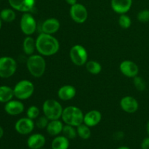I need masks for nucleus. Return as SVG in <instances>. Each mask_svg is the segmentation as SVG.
<instances>
[{
  "label": "nucleus",
  "instance_id": "nucleus-29",
  "mask_svg": "<svg viewBox=\"0 0 149 149\" xmlns=\"http://www.w3.org/2000/svg\"><path fill=\"white\" fill-rule=\"evenodd\" d=\"M39 114H40V110H39V108L36 106H30V107L27 109V111H26L27 117L32 119V120L39 117Z\"/></svg>",
  "mask_w": 149,
  "mask_h": 149
},
{
  "label": "nucleus",
  "instance_id": "nucleus-22",
  "mask_svg": "<svg viewBox=\"0 0 149 149\" xmlns=\"http://www.w3.org/2000/svg\"><path fill=\"white\" fill-rule=\"evenodd\" d=\"M23 49L25 53L28 55H33L36 47V40L33 39L31 36H28L25 38L23 42Z\"/></svg>",
  "mask_w": 149,
  "mask_h": 149
},
{
  "label": "nucleus",
  "instance_id": "nucleus-15",
  "mask_svg": "<svg viewBox=\"0 0 149 149\" xmlns=\"http://www.w3.org/2000/svg\"><path fill=\"white\" fill-rule=\"evenodd\" d=\"M4 111L6 113L11 116H17L20 114L24 111V105L19 100H11L5 103Z\"/></svg>",
  "mask_w": 149,
  "mask_h": 149
},
{
  "label": "nucleus",
  "instance_id": "nucleus-19",
  "mask_svg": "<svg viewBox=\"0 0 149 149\" xmlns=\"http://www.w3.org/2000/svg\"><path fill=\"white\" fill-rule=\"evenodd\" d=\"M77 93L75 87L71 85H63L58 90V95L61 100H70L74 98Z\"/></svg>",
  "mask_w": 149,
  "mask_h": 149
},
{
  "label": "nucleus",
  "instance_id": "nucleus-6",
  "mask_svg": "<svg viewBox=\"0 0 149 149\" xmlns=\"http://www.w3.org/2000/svg\"><path fill=\"white\" fill-rule=\"evenodd\" d=\"M17 70V63L11 57L0 58V77L7 79L14 75Z\"/></svg>",
  "mask_w": 149,
  "mask_h": 149
},
{
  "label": "nucleus",
  "instance_id": "nucleus-3",
  "mask_svg": "<svg viewBox=\"0 0 149 149\" xmlns=\"http://www.w3.org/2000/svg\"><path fill=\"white\" fill-rule=\"evenodd\" d=\"M26 65L30 74L36 78L43 76L46 70V61L42 55H30Z\"/></svg>",
  "mask_w": 149,
  "mask_h": 149
},
{
  "label": "nucleus",
  "instance_id": "nucleus-26",
  "mask_svg": "<svg viewBox=\"0 0 149 149\" xmlns=\"http://www.w3.org/2000/svg\"><path fill=\"white\" fill-rule=\"evenodd\" d=\"M77 135L81 138L84 140H87L91 136V130L90 129V127L86 125L85 124H81L77 127Z\"/></svg>",
  "mask_w": 149,
  "mask_h": 149
},
{
  "label": "nucleus",
  "instance_id": "nucleus-23",
  "mask_svg": "<svg viewBox=\"0 0 149 149\" xmlns=\"http://www.w3.org/2000/svg\"><path fill=\"white\" fill-rule=\"evenodd\" d=\"M69 147V140L64 135L57 136L52 142V149H68Z\"/></svg>",
  "mask_w": 149,
  "mask_h": 149
},
{
  "label": "nucleus",
  "instance_id": "nucleus-32",
  "mask_svg": "<svg viewBox=\"0 0 149 149\" xmlns=\"http://www.w3.org/2000/svg\"><path fill=\"white\" fill-rule=\"evenodd\" d=\"M48 124H49V119L45 116H40V117L38 118L36 122V127L38 128H39V129H45V128H47Z\"/></svg>",
  "mask_w": 149,
  "mask_h": 149
},
{
  "label": "nucleus",
  "instance_id": "nucleus-12",
  "mask_svg": "<svg viewBox=\"0 0 149 149\" xmlns=\"http://www.w3.org/2000/svg\"><path fill=\"white\" fill-rule=\"evenodd\" d=\"M121 72L129 78H134L138 76L139 73V68L135 62L132 61H124L119 65Z\"/></svg>",
  "mask_w": 149,
  "mask_h": 149
},
{
  "label": "nucleus",
  "instance_id": "nucleus-7",
  "mask_svg": "<svg viewBox=\"0 0 149 149\" xmlns=\"http://www.w3.org/2000/svg\"><path fill=\"white\" fill-rule=\"evenodd\" d=\"M69 55L73 63L78 66L85 65L87 62L88 54L87 49L81 45H76L73 46L71 48Z\"/></svg>",
  "mask_w": 149,
  "mask_h": 149
},
{
  "label": "nucleus",
  "instance_id": "nucleus-38",
  "mask_svg": "<svg viewBox=\"0 0 149 149\" xmlns=\"http://www.w3.org/2000/svg\"><path fill=\"white\" fill-rule=\"evenodd\" d=\"M117 149H130V148H128V147H127V146H121V147H119V148H118Z\"/></svg>",
  "mask_w": 149,
  "mask_h": 149
},
{
  "label": "nucleus",
  "instance_id": "nucleus-4",
  "mask_svg": "<svg viewBox=\"0 0 149 149\" xmlns=\"http://www.w3.org/2000/svg\"><path fill=\"white\" fill-rule=\"evenodd\" d=\"M42 109L45 116L49 121L59 119L62 116L63 111V109L61 103L53 99L45 100L42 106Z\"/></svg>",
  "mask_w": 149,
  "mask_h": 149
},
{
  "label": "nucleus",
  "instance_id": "nucleus-40",
  "mask_svg": "<svg viewBox=\"0 0 149 149\" xmlns=\"http://www.w3.org/2000/svg\"><path fill=\"white\" fill-rule=\"evenodd\" d=\"M40 149H44V148H40Z\"/></svg>",
  "mask_w": 149,
  "mask_h": 149
},
{
  "label": "nucleus",
  "instance_id": "nucleus-5",
  "mask_svg": "<svg viewBox=\"0 0 149 149\" xmlns=\"http://www.w3.org/2000/svg\"><path fill=\"white\" fill-rule=\"evenodd\" d=\"M13 91L15 97L18 100H26L33 95L34 92V85L29 80H21L15 84Z\"/></svg>",
  "mask_w": 149,
  "mask_h": 149
},
{
  "label": "nucleus",
  "instance_id": "nucleus-10",
  "mask_svg": "<svg viewBox=\"0 0 149 149\" xmlns=\"http://www.w3.org/2000/svg\"><path fill=\"white\" fill-rule=\"evenodd\" d=\"M34 128V123L32 119L29 117L21 118L18 119L15 125V129L17 133L20 135H29Z\"/></svg>",
  "mask_w": 149,
  "mask_h": 149
},
{
  "label": "nucleus",
  "instance_id": "nucleus-39",
  "mask_svg": "<svg viewBox=\"0 0 149 149\" xmlns=\"http://www.w3.org/2000/svg\"><path fill=\"white\" fill-rule=\"evenodd\" d=\"M1 19L0 18V30H1Z\"/></svg>",
  "mask_w": 149,
  "mask_h": 149
},
{
  "label": "nucleus",
  "instance_id": "nucleus-30",
  "mask_svg": "<svg viewBox=\"0 0 149 149\" xmlns=\"http://www.w3.org/2000/svg\"><path fill=\"white\" fill-rule=\"evenodd\" d=\"M133 84L137 90L140 92L145 90L146 87V81H144L143 79L141 77H138V76L134 77Z\"/></svg>",
  "mask_w": 149,
  "mask_h": 149
},
{
  "label": "nucleus",
  "instance_id": "nucleus-20",
  "mask_svg": "<svg viewBox=\"0 0 149 149\" xmlns=\"http://www.w3.org/2000/svg\"><path fill=\"white\" fill-rule=\"evenodd\" d=\"M63 126L64 125H63L62 122H61L59 119L50 120L47 127V131L49 135H52V136H57L62 132Z\"/></svg>",
  "mask_w": 149,
  "mask_h": 149
},
{
  "label": "nucleus",
  "instance_id": "nucleus-9",
  "mask_svg": "<svg viewBox=\"0 0 149 149\" xmlns=\"http://www.w3.org/2000/svg\"><path fill=\"white\" fill-rule=\"evenodd\" d=\"M70 15L74 22L77 23H83L87 20L88 17V12L85 6L79 3H76L71 6Z\"/></svg>",
  "mask_w": 149,
  "mask_h": 149
},
{
  "label": "nucleus",
  "instance_id": "nucleus-36",
  "mask_svg": "<svg viewBox=\"0 0 149 149\" xmlns=\"http://www.w3.org/2000/svg\"><path fill=\"white\" fill-rule=\"evenodd\" d=\"M3 135H4V130H3V128L0 126V139L2 138Z\"/></svg>",
  "mask_w": 149,
  "mask_h": 149
},
{
  "label": "nucleus",
  "instance_id": "nucleus-35",
  "mask_svg": "<svg viewBox=\"0 0 149 149\" xmlns=\"http://www.w3.org/2000/svg\"><path fill=\"white\" fill-rule=\"evenodd\" d=\"M65 1H66L67 4L71 6L74 5L76 3H77V0H65Z\"/></svg>",
  "mask_w": 149,
  "mask_h": 149
},
{
  "label": "nucleus",
  "instance_id": "nucleus-33",
  "mask_svg": "<svg viewBox=\"0 0 149 149\" xmlns=\"http://www.w3.org/2000/svg\"><path fill=\"white\" fill-rule=\"evenodd\" d=\"M141 148L149 149V137L144 138L143 140L142 143H141Z\"/></svg>",
  "mask_w": 149,
  "mask_h": 149
},
{
  "label": "nucleus",
  "instance_id": "nucleus-31",
  "mask_svg": "<svg viewBox=\"0 0 149 149\" xmlns=\"http://www.w3.org/2000/svg\"><path fill=\"white\" fill-rule=\"evenodd\" d=\"M137 18L141 23H148L149 22V10H143L138 13Z\"/></svg>",
  "mask_w": 149,
  "mask_h": 149
},
{
  "label": "nucleus",
  "instance_id": "nucleus-16",
  "mask_svg": "<svg viewBox=\"0 0 149 149\" xmlns=\"http://www.w3.org/2000/svg\"><path fill=\"white\" fill-rule=\"evenodd\" d=\"M61 24L58 19L56 18H48L43 22L42 25V33L52 34L59 30Z\"/></svg>",
  "mask_w": 149,
  "mask_h": 149
},
{
  "label": "nucleus",
  "instance_id": "nucleus-28",
  "mask_svg": "<svg viewBox=\"0 0 149 149\" xmlns=\"http://www.w3.org/2000/svg\"><path fill=\"white\" fill-rule=\"evenodd\" d=\"M132 24V21L129 16L125 14H122L119 17V25L124 29H129Z\"/></svg>",
  "mask_w": 149,
  "mask_h": 149
},
{
  "label": "nucleus",
  "instance_id": "nucleus-13",
  "mask_svg": "<svg viewBox=\"0 0 149 149\" xmlns=\"http://www.w3.org/2000/svg\"><path fill=\"white\" fill-rule=\"evenodd\" d=\"M121 108L124 111L129 113H135L138 111L139 104L135 97L132 96H125L120 101Z\"/></svg>",
  "mask_w": 149,
  "mask_h": 149
},
{
  "label": "nucleus",
  "instance_id": "nucleus-8",
  "mask_svg": "<svg viewBox=\"0 0 149 149\" xmlns=\"http://www.w3.org/2000/svg\"><path fill=\"white\" fill-rule=\"evenodd\" d=\"M20 26L22 32L24 34L31 36L36 31V20L31 14L29 13H25L20 18Z\"/></svg>",
  "mask_w": 149,
  "mask_h": 149
},
{
  "label": "nucleus",
  "instance_id": "nucleus-25",
  "mask_svg": "<svg viewBox=\"0 0 149 149\" xmlns=\"http://www.w3.org/2000/svg\"><path fill=\"white\" fill-rule=\"evenodd\" d=\"M86 68L87 71L90 73L91 74H100L102 70V66L97 61H90L86 63Z\"/></svg>",
  "mask_w": 149,
  "mask_h": 149
},
{
  "label": "nucleus",
  "instance_id": "nucleus-24",
  "mask_svg": "<svg viewBox=\"0 0 149 149\" xmlns=\"http://www.w3.org/2000/svg\"><path fill=\"white\" fill-rule=\"evenodd\" d=\"M16 14L13 9L5 8L0 12V18L4 22L11 23L15 19Z\"/></svg>",
  "mask_w": 149,
  "mask_h": 149
},
{
  "label": "nucleus",
  "instance_id": "nucleus-37",
  "mask_svg": "<svg viewBox=\"0 0 149 149\" xmlns=\"http://www.w3.org/2000/svg\"><path fill=\"white\" fill-rule=\"evenodd\" d=\"M146 130H147V133H148L149 136V121L148 122V123H147V125H146Z\"/></svg>",
  "mask_w": 149,
  "mask_h": 149
},
{
  "label": "nucleus",
  "instance_id": "nucleus-18",
  "mask_svg": "<svg viewBox=\"0 0 149 149\" xmlns=\"http://www.w3.org/2000/svg\"><path fill=\"white\" fill-rule=\"evenodd\" d=\"M102 119V115L97 110H92L87 112L84 116V124L88 127H95L98 125Z\"/></svg>",
  "mask_w": 149,
  "mask_h": 149
},
{
  "label": "nucleus",
  "instance_id": "nucleus-21",
  "mask_svg": "<svg viewBox=\"0 0 149 149\" xmlns=\"http://www.w3.org/2000/svg\"><path fill=\"white\" fill-rule=\"evenodd\" d=\"M14 96L13 89L8 86H0V103H7L13 100Z\"/></svg>",
  "mask_w": 149,
  "mask_h": 149
},
{
  "label": "nucleus",
  "instance_id": "nucleus-17",
  "mask_svg": "<svg viewBox=\"0 0 149 149\" xmlns=\"http://www.w3.org/2000/svg\"><path fill=\"white\" fill-rule=\"evenodd\" d=\"M45 143L46 138L42 134H33L27 140V145L31 149H40L45 145Z\"/></svg>",
  "mask_w": 149,
  "mask_h": 149
},
{
  "label": "nucleus",
  "instance_id": "nucleus-27",
  "mask_svg": "<svg viewBox=\"0 0 149 149\" xmlns=\"http://www.w3.org/2000/svg\"><path fill=\"white\" fill-rule=\"evenodd\" d=\"M62 132L64 136L68 138V140L74 139L78 135L77 130L75 129V127L69 125H64Z\"/></svg>",
  "mask_w": 149,
  "mask_h": 149
},
{
  "label": "nucleus",
  "instance_id": "nucleus-34",
  "mask_svg": "<svg viewBox=\"0 0 149 149\" xmlns=\"http://www.w3.org/2000/svg\"><path fill=\"white\" fill-rule=\"evenodd\" d=\"M116 139H118V140H119V139H122V138H123V137H124V134H123V132H116Z\"/></svg>",
  "mask_w": 149,
  "mask_h": 149
},
{
  "label": "nucleus",
  "instance_id": "nucleus-2",
  "mask_svg": "<svg viewBox=\"0 0 149 149\" xmlns=\"http://www.w3.org/2000/svg\"><path fill=\"white\" fill-rule=\"evenodd\" d=\"M84 116L82 111L79 108L71 106L63 109L61 118L66 125L78 127L84 123Z\"/></svg>",
  "mask_w": 149,
  "mask_h": 149
},
{
  "label": "nucleus",
  "instance_id": "nucleus-1",
  "mask_svg": "<svg viewBox=\"0 0 149 149\" xmlns=\"http://www.w3.org/2000/svg\"><path fill=\"white\" fill-rule=\"evenodd\" d=\"M36 50L42 56H51L58 52L60 44L52 34L42 33L36 39Z\"/></svg>",
  "mask_w": 149,
  "mask_h": 149
},
{
  "label": "nucleus",
  "instance_id": "nucleus-11",
  "mask_svg": "<svg viewBox=\"0 0 149 149\" xmlns=\"http://www.w3.org/2000/svg\"><path fill=\"white\" fill-rule=\"evenodd\" d=\"M13 10L23 13H29L35 5V0H8Z\"/></svg>",
  "mask_w": 149,
  "mask_h": 149
},
{
  "label": "nucleus",
  "instance_id": "nucleus-14",
  "mask_svg": "<svg viewBox=\"0 0 149 149\" xmlns=\"http://www.w3.org/2000/svg\"><path fill=\"white\" fill-rule=\"evenodd\" d=\"M132 0H111V5L115 13L118 14H125L132 7Z\"/></svg>",
  "mask_w": 149,
  "mask_h": 149
}]
</instances>
